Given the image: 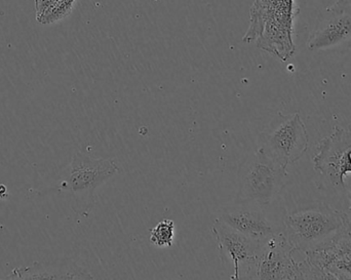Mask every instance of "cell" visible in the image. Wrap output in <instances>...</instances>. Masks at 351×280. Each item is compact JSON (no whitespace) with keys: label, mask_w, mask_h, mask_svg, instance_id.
<instances>
[{"label":"cell","mask_w":351,"mask_h":280,"mask_svg":"<svg viewBox=\"0 0 351 280\" xmlns=\"http://www.w3.org/2000/svg\"><path fill=\"white\" fill-rule=\"evenodd\" d=\"M298 12L295 0H255L243 42H255L258 49L288 61L296 51L294 22Z\"/></svg>","instance_id":"cell-1"},{"label":"cell","mask_w":351,"mask_h":280,"mask_svg":"<svg viewBox=\"0 0 351 280\" xmlns=\"http://www.w3.org/2000/svg\"><path fill=\"white\" fill-rule=\"evenodd\" d=\"M350 223L348 214L330 205H315L288 214L284 233L295 250L307 253L337 242Z\"/></svg>","instance_id":"cell-2"},{"label":"cell","mask_w":351,"mask_h":280,"mask_svg":"<svg viewBox=\"0 0 351 280\" xmlns=\"http://www.w3.org/2000/svg\"><path fill=\"white\" fill-rule=\"evenodd\" d=\"M286 178V166L259 148L241 164L237 201L267 207L285 186Z\"/></svg>","instance_id":"cell-3"},{"label":"cell","mask_w":351,"mask_h":280,"mask_svg":"<svg viewBox=\"0 0 351 280\" xmlns=\"http://www.w3.org/2000/svg\"><path fill=\"white\" fill-rule=\"evenodd\" d=\"M261 149L284 166L298 162L308 149L309 137L299 113L278 114L260 135Z\"/></svg>","instance_id":"cell-4"},{"label":"cell","mask_w":351,"mask_h":280,"mask_svg":"<svg viewBox=\"0 0 351 280\" xmlns=\"http://www.w3.org/2000/svg\"><path fill=\"white\" fill-rule=\"evenodd\" d=\"M313 162L315 170L338 193L346 194V178L351 175V131L334 127L331 135L319 142Z\"/></svg>","instance_id":"cell-5"},{"label":"cell","mask_w":351,"mask_h":280,"mask_svg":"<svg viewBox=\"0 0 351 280\" xmlns=\"http://www.w3.org/2000/svg\"><path fill=\"white\" fill-rule=\"evenodd\" d=\"M213 233L218 242L220 255L233 269L231 279H253L254 269L263 242L247 238L230 226L215 220Z\"/></svg>","instance_id":"cell-6"},{"label":"cell","mask_w":351,"mask_h":280,"mask_svg":"<svg viewBox=\"0 0 351 280\" xmlns=\"http://www.w3.org/2000/svg\"><path fill=\"white\" fill-rule=\"evenodd\" d=\"M114 160L94 158L84 152L74 154L60 189L74 195L93 196L95 190L119 173Z\"/></svg>","instance_id":"cell-7"},{"label":"cell","mask_w":351,"mask_h":280,"mask_svg":"<svg viewBox=\"0 0 351 280\" xmlns=\"http://www.w3.org/2000/svg\"><path fill=\"white\" fill-rule=\"evenodd\" d=\"M296 252L284 231L274 234L263 242L254 269L253 279H302L299 263L293 258Z\"/></svg>","instance_id":"cell-8"},{"label":"cell","mask_w":351,"mask_h":280,"mask_svg":"<svg viewBox=\"0 0 351 280\" xmlns=\"http://www.w3.org/2000/svg\"><path fill=\"white\" fill-rule=\"evenodd\" d=\"M351 40V2L336 0L325 10L315 30L309 35V51L333 49Z\"/></svg>","instance_id":"cell-9"},{"label":"cell","mask_w":351,"mask_h":280,"mask_svg":"<svg viewBox=\"0 0 351 280\" xmlns=\"http://www.w3.org/2000/svg\"><path fill=\"white\" fill-rule=\"evenodd\" d=\"M261 205L253 203H239L227 207L219 219L227 225L258 242H265L280 230L267 219Z\"/></svg>","instance_id":"cell-10"},{"label":"cell","mask_w":351,"mask_h":280,"mask_svg":"<svg viewBox=\"0 0 351 280\" xmlns=\"http://www.w3.org/2000/svg\"><path fill=\"white\" fill-rule=\"evenodd\" d=\"M8 279H93L94 277L73 261L62 263L34 262L31 266L14 269Z\"/></svg>","instance_id":"cell-11"},{"label":"cell","mask_w":351,"mask_h":280,"mask_svg":"<svg viewBox=\"0 0 351 280\" xmlns=\"http://www.w3.org/2000/svg\"><path fill=\"white\" fill-rule=\"evenodd\" d=\"M76 0H56L51 8H47L36 21L43 25L53 24L69 16L73 10Z\"/></svg>","instance_id":"cell-12"},{"label":"cell","mask_w":351,"mask_h":280,"mask_svg":"<svg viewBox=\"0 0 351 280\" xmlns=\"http://www.w3.org/2000/svg\"><path fill=\"white\" fill-rule=\"evenodd\" d=\"M176 225L173 220L160 221L150 232V242L158 248H171L174 240Z\"/></svg>","instance_id":"cell-13"},{"label":"cell","mask_w":351,"mask_h":280,"mask_svg":"<svg viewBox=\"0 0 351 280\" xmlns=\"http://www.w3.org/2000/svg\"><path fill=\"white\" fill-rule=\"evenodd\" d=\"M326 272L330 279H351V253L337 252L328 264Z\"/></svg>","instance_id":"cell-14"},{"label":"cell","mask_w":351,"mask_h":280,"mask_svg":"<svg viewBox=\"0 0 351 280\" xmlns=\"http://www.w3.org/2000/svg\"><path fill=\"white\" fill-rule=\"evenodd\" d=\"M331 246H333L338 252L351 253V223L346 231L338 238L337 242Z\"/></svg>","instance_id":"cell-15"},{"label":"cell","mask_w":351,"mask_h":280,"mask_svg":"<svg viewBox=\"0 0 351 280\" xmlns=\"http://www.w3.org/2000/svg\"><path fill=\"white\" fill-rule=\"evenodd\" d=\"M35 10H36V18L40 16L47 8L53 5L56 0H34Z\"/></svg>","instance_id":"cell-16"},{"label":"cell","mask_w":351,"mask_h":280,"mask_svg":"<svg viewBox=\"0 0 351 280\" xmlns=\"http://www.w3.org/2000/svg\"><path fill=\"white\" fill-rule=\"evenodd\" d=\"M8 190H6V187L4 185H0V199H4V197L8 196Z\"/></svg>","instance_id":"cell-17"},{"label":"cell","mask_w":351,"mask_h":280,"mask_svg":"<svg viewBox=\"0 0 351 280\" xmlns=\"http://www.w3.org/2000/svg\"><path fill=\"white\" fill-rule=\"evenodd\" d=\"M346 194H348V199L350 201V211L351 212V187L346 191Z\"/></svg>","instance_id":"cell-18"}]
</instances>
